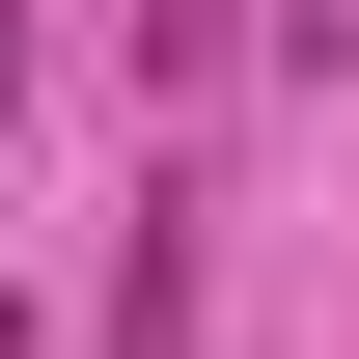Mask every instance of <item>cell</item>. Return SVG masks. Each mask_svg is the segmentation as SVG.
<instances>
[{"label":"cell","instance_id":"3","mask_svg":"<svg viewBox=\"0 0 359 359\" xmlns=\"http://www.w3.org/2000/svg\"><path fill=\"white\" fill-rule=\"evenodd\" d=\"M249 28H276V55H359V0H249Z\"/></svg>","mask_w":359,"mask_h":359},{"label":"cell","instance_id":"2","mask_svg":"<svg viewBox=\"0 0 359 359\" xmlns=\"http://www.w3.org/2000/svg\"><path fill=\"white\" fill-rule=\"evenodd\" d=\"M138 55H166V83H194V55H249V0H138Z\"/></svg>","mask_w":359,"mask_h":359},{"label":"cell","instance_id":"1","mask_svg":"<svg viewBox=\"0 0 359 359\" xmlns=\"http://www.w3.org/2000/svg\"><path fill=\"white\" fill-rule=\"evenodd\" d=\"M111 359H194V194H138V276H111Z\"/></svg>","mask_w":359,"mask_h":359},{"label":"cell","instance_id":"4","mask_svg":"<svg viewBox=\"0 0 359 359\" xmlns=\"http://www.w3.org/2000/svg\"><path fill=\"white\" fill-rule=\"evenodd\" d=\"M0 138H28V28H0Z\"/></svg>","mask_w":359,"mask_h":359}]
</instances>
